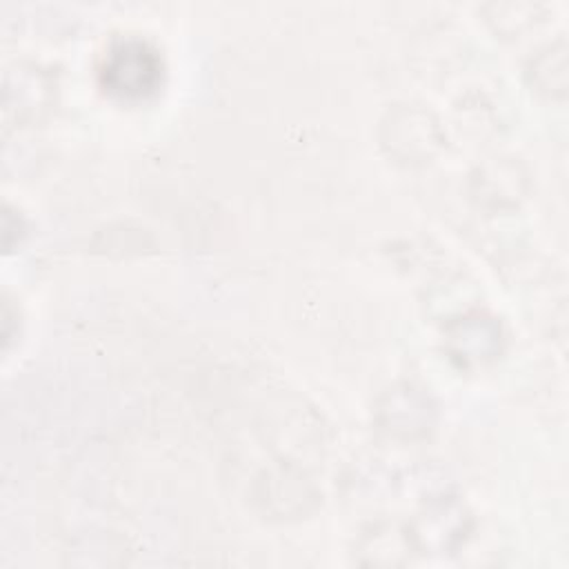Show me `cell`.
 Masks as SVG:
<instances>
[{"label": "cell", "mask_w": 569, "mask_h": 569, "mask_svg": "<svg viewBox=\"0 0 569 569\" xmlns=\"http://www.w3.org/2000/svg\"><path fill=\"white\" fill-rule=\"evenodd\" d=\"M158 58L142 44H122L104 64V84L120 96H142L158 82Z\"/></svg>", "instance_id": "obj_1"}]
</instances>
